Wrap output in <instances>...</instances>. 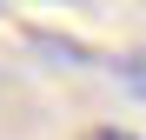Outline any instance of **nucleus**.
<instances>
[{"instance_id":"nucleus-1","label":"nucleus","mask_w":146,"mask_h":140,"mask_svg":"<svg viewBox=\"0 0 146 140\" xmlns=\"http://www.w3.org/2000/svg\"><path fill=\"white\" fill-rule=\"evenodd\" d=\"M80 140H139V133H126V127H86Z\"/></svg>"}]
</instances>
